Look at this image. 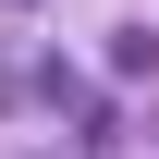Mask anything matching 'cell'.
<instances>
[{
	"label": "cell",
	"instance_id": "obj_1",
	"mask_svg": "<svg viewBox=\"0 0 159 159\" xmlns=\"http://www.w3.org/2000/svg\"><path fill=\"white\" fill-rule=\"evenodd\" d=\"M147 61H159V37H147V25H110V74H122V86H135V74H147Z\"/></svg>",
	"mask_w": 159,
	"mask_h": 159
}]
</instances>
